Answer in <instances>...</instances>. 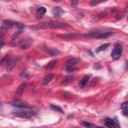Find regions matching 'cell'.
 I'll return each instance as SVG.
<instances>
[{
    "mask_svg": "<svg viewBox=\"0 0 128 128\" xmlns=\"http://www.w3.org/2000/svg\"><path fill=\"white\" fill-rule=\"evenodd\" d=\"M47 51H49L52 55H54V54H58V53H59V51H58V50L53 49V48H49V49H47Z\"/></svg>",
    "mask_w": 128,
    "mask_h": 128,
    "instance_id": "obj_23",
    "label": "cell"
},
{
    "mask_svg": "<svg viewBox=\"0 0 128 128\" xmlns=\"http://www.w3.org/2000/svg\"><path fill=\"white\" fill-rule=\"evenodd\" d=\"M107 47H109V43H105V44H103V45H101V46H99L97 49H96V52L98 53V52H101V51H103V50H105Z\"/></svg>",
    "mask_w": 128,
    "mask_h": 128,
    "instance_id": "obj_18",
    "label": "cell"
},
{
    "mask_svg": "<svg viewBox=\"0 0 128 128\" xmlns=\"http://www.w3.org/2000/svg\"><path fill=\"white\" fill-rule=\"evenodd\" d=\"M11 104H12L13 106H15V107H18V108H28V107H29V105H28L26 102H24V101H22V100H19V99L13 100V101L11 102Z\"/></svg>",
    "mask_w": 128,
    "mask_h": 128,
    "instance_id": "obj_7",
    "label": "cell"
},
{
    "mask_svg": "<svg viewBox=\"0 0 128 128\" xmlns=\"http://www.w3.org/2000/svg\"><path fill=\"white\" fill-rule=\"evenodd\" d=\"M2 23H3L4 27H12V26H17L18 25L17 22H14V21H11V20H4Z\"/></svg>",
    "mask_w": 128,
    "mask_h": 128,
    "instance_id": "obj_12",
    "label": "cell"
},
{
    "mask_svg": "<svg viewBox=\"0 0 128 128\" xmlns=\"http://www.w3.org/2000/svg\"><path fill=\"white\" fill-rule=\"evenodd\" d=\"M57 37H60V38H64V39H75V38H78L80 37V35H77V34H64V35H57Z\"/></svg>",
    "mask_w": 128,
    "mask_h": 128,
    "instance_id": "obj_11",
    "label": "cell"
},
{
    "mask_svg": "<svg viewBox=\"0 0 128 128\" xmlns=\"http://www.w3.org/2000/svg\"><path fill=\"white\" fill-rule=\"evenodd\" d=\"M53 74H48V75H46L44 78H43V80H42V84H48L52 79H53Z\"/></svg>",
    "mask_w": 128,
    "mask_h": 128,
    "instance_id": "obj_14",
    "label": "cell"
},
{
    "mask_svg": "<svg viewBox=\"0 0 128 128\" xmlns=\"http://www.w3.org/2000/svg\"><path fill=\"white\" fill-rule=\"evenodd\" d=\"M72 80H73V76H67V77H65V78L63 79L62 84H68V83H70Z\"/></svg>",
    "mask_w": 128,
    "mask_h": 128,
    "instance_id": "obj_19",
    "label": "cell"
},
{
    "mask_svg": "<svg viewBox=\"0 0 128 128\" xmlns=\"http://www.w3.org/2000/svg\"><path fill=\"white\" fill-rule=\"evenodd\" d=\"M121 109H122L123 115L127 116L128 115V103L127 102H123L122 105H121Z\"/></svg>",
    "mask_w": 128,
    "mask_h": 128,
    "instance_id": "obj_16",
    "label": "cell"
},
{
    "mask_svg": "<svg viewBox=\"0 0 128 128\" xmlns=\"http://www.w3.org/2000/svg\"><path fill=\"white\" fill-rule=\"evenodd\" d=\"M112 34V32H99V31H95V32H90L88 34H85L84 37H88V38H106L108 36H110Z\"/></svg>",
    "mask_w": 128,
    "mask_h": 128,
    "instance_id": "obj_3",
    "label": "cell"
},
{
    "mask_svg": "<svg viewBox=\"0 0 128 128\" xmlns=\"http://www.w3.org/2000/svg\"><path fill=\"white\" fill-rule=\"evenodd\" d=\"M70 26L66 23H60L56 21H49V22H42L35 26H33V29H50V28H69Z\"/></svg>",
    "mask_w": 128,
    "mask_h": 128,
    "instance_id": "obj_1",
    "label": "cell"
},
{
    "mask_svg": "<svg viewBox=\"0 0 128 128\" xmlns=\"http://www.w3.org/2000/svg\"><path fill=\"white\" fill-rule=\"evenodd\" d=\"M104 124H105V126H107V127L113 128V127L117 126V120H116V118H115V119L105 118V120H104Z\"/></svg>",
    "mask_w": 128,
    "mask_h": 128,
    "instance_id": "obj_8",
    "label": "cell"
},
{
    "mask_svg": "<svg viewBox=\"0 0 128 128\" xmlns=\"http://www.w3.org/2000/svg\"><path fill=\"white\" fill-rule=\"evenodd\" d=\"M45 12H46V8L45 7H39L37 9V11H36V14H37L38 17H41V16H43L45 14Z\"/></svg>",
    "mask_w": 128,
    "mask_h": 128,
    "instance_id": "obj_17",
    "label": "cell"
},
{
    "mask_svg": "<svg viewBox=\"0 0 128 128\" xmlns=\"http://www.w3.org/2000/svg\"><path fill=\"white\" fill-rule=\"evenodd\" d=\"M52 13L54 14V16H56V17H59L60 15H62V14L64 13V11H63L61 8H59V7H56V8H54V9L52 10Z\"/></svg>",
    "mask_w": 128,
    "mask_h": 128,
    "instance_id": "obj_13",
    "label": "cell"
},
{
    "mask_svg": "<svg viewBox=\"0 0 128 128\" xmlns=\"http://www.w3.org/2000/svg\"><path fill=\"white\" fill-rule=\"evenodd\" d=\"M4 34V29L2 28V29H0V36H2Z\"/></svg>",
    "mask_w": 128,
    "mask_h": 128,
    "instance_id": "obj_28",
    "label": "cell"
},
{
    "mask_svg": "<svg viewBox=\"0 0 128 128\" xmlns=\"http://www.w3.org/2000/svg\"><path fill=\"white\" fill-rule=\"evenodd\" d=\"M3 45H4V42H3L2 40H0V50H1V48L3 47Z\"/></svg>",
    "mask_w": 128,
    "mask_h": 128,
    "instance_id": "obj_27",
    "label": "cell"
},
{
    "mask_svg": "<svg viewBox=\"0 0 128 128\" xmlns=\"http://www.w3.org/2000/svg\"><path fill=\"white\" fill-rule=\"evenodd\" d=\"M51 108H52L53 110H56V111H58V112H60V113H63V110H62V108H60L59 106H55V105H51Z\"/></svg>",
    "mask_w": 128,
    "mask_h": 128,
    "instance_id": "obj_22",
    "label": "cell"
},
{
    "mask_svg": "<svg viewBox=\"0 0 128 128\" xmlns=\"http://www.w3.org/2000/svg\"><path fill=\"white\" fill-rule=\"evenodd\" d=\"M25 89H26V84H25V83L19 85L18 88L16 89V93H15V95H16V96H21V95L24 93Z\"/></svg>",
    "mask_w": 128,
    "mask_h": 128,
    "instance_id": "obj_10",
    "label": "cell"
},
{
    "mask_svg": "<svg viewBox=\"0 0 128 128\" xmlns=\"http://www.w3.org/2000/svg\"><path fill=\"white\" fill-rule=\"evenodd\" d=\"M0 107H1V102H0Z\"/></svg>",
    "mask_w": 128,
    "mask_h": 128,
    "instance_id": "obj_31",
    "label": "cell"
},
{
    "mask_svg": "<svg viewBox=\"0 0 128 128\" xmlns=\"http://www.w3.org/2000/svg\"><path fill=\"white\" fill-rule=\"evenodd\" d=\"M71 3H72V6H73V7H76L77 4H78V1H77V0H72Z\"/></svg>",
    "mask_w": 128,
    "mask_h": 128,
    "instance_id": "obj_26",
    "label": "cell"
},
{
    "mask_svg": "<svg viewBox=\"0 0 128 128\" xmlns=\"http://www.w3.org/2000/svg\"><path fill=\"white\" fill-rule=\"evenodd\" d=\"M88 82H89V76H88V75H85V76L82 78V80L80 81L79 86H80V87H84V86H86V85L88 84Z\"/></svg>",
    "mask_w": 128,
    "mask_h": 128,
    "instance_id": "obj_15",
    "label": "cell"
},
{
    "mask_svg": "<svg viewBox=\"0 0 128 128\" xmlns=\"http://www.w3.org/2000/svg\"><path fill=\"white\" fill-rule=\"evenodd\" d=\"M13 115L20 118H31L33 115H35V112L32 110H16L13 112Z\"/></svg>",
    "mask_w": 128,
    "mask_h": 128,
    "instance_id": "obj_2",
    "label": "cell"
},
{
    "mask_svg": "<svg viewBox=\"0 0 128 128\" xmlns=\"http://www.w3.org/2000/svg\"><path fill=\"white\" fill-rule=\"evenodd\" d=\"M102 1H104V2H105V1H107V0H101V2H102Z\"/></svg>",
    "mask_w": 128,
    "mask_h": 128,
    "instance_id": "obj_30",
    "label": "cell"
},
{
    "mask_svg": "<svg viewBox=\"0 0 128 128\" xmlns=\"http://www.w3.org/2000/svg\"><path fill=\"white\" fill-rule=\"evenodd\" d=\"M79 62H80L79 59H77V58H72V59H70V60L67 61L66 66H65V69H66L68 72H72V71L75 70V66H76V64H78Z\"/></svg>",
    "mask_w": 128,
    "mask_h": 128,
    "instance_id": "obj_5",
    "label": "cell"
},
{
    "mask_svg": "<svg viewBox=\"0 0 128 128\" xmlns=\"http://www.w3.org/2000/svg\"><path fill=\"white\" fill-rule=\"evenodd\" d=\"M100 2H101V0H91V1H90V5H91V6H95V5L99 4Z\"/></svg>",
    "mask_w": 128,
    "mask_h": 128,
    "instance_id": "obj_24",
    "label": "cell"
},
{
    "mask_svg": "<svg viewBox=\"0 0 128 128\" xmlns=\"http://www.w3.org/2000/svg\"><path fill=\"white\" fill-rule=\"evenodd\" d=\"M18 60H19V58H9L8 59V61H7V65H6V67H7V69L8 70H11L15 65H16V63L18 62Z\"/></svg>",
    "mask_w": 128,
    "mask_h": 128,
    "instance_id": "obj_9",
    "label": "cell"
},
{
    "mask_svg": "<svg viewBox=\"0 0 128 128\" xmlns=\"http://www.w3.org/2000/svg\"><path fill=\"white\" fill-rule=\"evenodd\" d=\"M122 54V45L121 44H116L111 52V57L113 60H117L121 57Z\"/></svg>",
    "mask_w": 128,
    "mask_h": 128,
    "instance_id": "obj_4",
    "label": "cell"
},
{
    "mask_svg": "<svg viewBox=\"0 0 128 128\" xmlns=\"http://www.w3.org/2000/svg\"><path fill=\"white\" fill-rule=\"evenodd\" d=\"M81 124H82L83 126H85V127H95V124L90 123V122H85V121H83Z\"/></svg>",
    "mask_w": 128,
    "mask_h": 128,
    "instance_id": "obj_21",
    "label": "cell"
},
{
    "mask_svg": "<svg viewBox=\"0 0 128 128\" xmlns=\"http://www.w3.org/2000/svg\"><path fill=\"white\" fill-rule=\"evenodd\" d=\"M32 43H33V40L31 38H26V39H23L19 42V47L21 49H28Z\"/></svg>",
    "mask_w": 128,
    "mask_h": 128,
    "instance_id": "obj_6",
    "label": "cell"
},
{
    "mask_svg": "<svg viewBox=\"0 0 128 128\" xmlns=\"http://www.w3.org/2000/svg\"><path fill=\"white\" fill-rule=\"evenodd\" d=\"M56 62H57L56 60H52V61H50V62L48 63V65L46 66V68H47V69H51V68H53L54 65L56 64Z\"/></svg>",
    "mask_w": 128,
    "mask_h": 128,
    "instance_id": "obj_20",
    "label": "cell"
},
{
    "mask_svg": "<svg viewBox=\"0 0 128 128\" xmlns=\"http://www.w3.org/2000/svg\"><path fill=\"white\" fill-rule=\"evenodd\" d=\"M20 75H21V77H27V76H28V71H27V70L22 71V73H21Z\"/></svg>",
    "mask_w": 128,
    "mask_h": 128,
    "instance_id": "obj_25",
    "label": "cell"
},
{
    "mask_svg": "<svg viewBox=\"0 0 128 128\" xmlns=\"http://www.w3.org/2000/svg\"><path fill=\"white\" fill-rule=\"evenodd\" d=\"M54 1H56V2H59V1H61V0H54Z\"/></svg>",
    "mask_w": 128,
    "mask_h": 128,
    "instance_id": "obj_29",
    "label": "cell"
}]
</instances>
